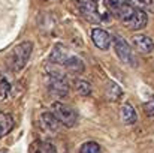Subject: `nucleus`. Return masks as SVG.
Returning a JSON list of instances; mask_svg holds the SVG:
<instances>
[{
	"label": "nucleus",
	"instance_id": "1",
	"mask_svg": "<svg viewBox=\"0 0 154 153\" xmlns=\"http://www.w3.org/2000/svg\"><path fill=\"white\" fill-rule=\"evenodd\" d=\"M118 20L123 21V24L129 29V30H142L147 23H148V17H147V12L144 9H139V8H133L130 5H127L126 2H123L121 8L118 9L117 15H115Z\"/></svg>",
	"mask_w": 154,
	"mask_h": 153
},
{
	"label": "nucleus",
	"instance_id": "2",
	"mask_svg": "<svg viewBox=\"0 0 154 153\" xmlns=\"http://www.w3.org/2000/svg\"><path fill=\"white\" fill-rule=\"evenodd\" d=\"M32 51H33V44L30 41H24V42L18 44L15 48H12V51L8 56L9 69L14 71V72L21 71L27 65V62H29V59L32 56Z\"/></svg>",
	"mask_w": 154,
	"mask_h": 153
},
{
	"label": "nucleus",
	"instance_id": "3",
	"mask_svg": "<svg viewBox=\"0 0 154 153\" xmlns=\"http://www.w3.org/2000/svg\"><path fill=\"white\" fill-rule=\"evenodd\" d=\"M52 113L60 120V123L64 125L66 128H73L78 123V114H76V111L72 107H69V105H66L63 102H55L52 105Z\"/></svg>",
	"mask_w": 154,
	"mask_h": 153
},
{
	"label": "nucleus",
	"instance_id": "4",
	"mask_svg": "<svg viewBox=\"0 0 154 153\" xmlns=\"http://www.w3.org/2000/svg\"><path fill=\"white\" fill-rule=\"evenodd\" d=\"M114 50L115 54L118 56V59L126 63V65H130V66H136V57L133 56V51L130 48V45L120 36H115L114 38Z\"/></svg>",
	"mask_w": 154,
	"mask_h": 153
},
{
	"label": "nucleus",
	"instance_id": "5",
	"mask_svg": "<svg viewBox=\"0 0 154 153\" xmlns=\"http://www.w3.org/2000/svg\"><path fill=\"white\" fill-rule=\"evenodd\" d=\"M79 11L82 17L90 23H99L102 20V14L99 12L97 0H78Z\"/></svg>",
	"mask_w": 154,
	"mask_h": 153
},
{
	"label": "nucleus",
	"instance_id": "6",
	"mask_svg": "<svg viewBox=\"0 0 154 153\" xmlns=\"http://www.w3.org/2000/svg\"><path fill=\"white\" fill-rule=\"evenodd\" d=\"M91 39H93L94 45H96L99 50H102V51L109 50L111 42H112L111 35H109L106 30L99 29V27H96V29H93V30H91Z\"/></svg>",
	"mask_w": 154,
	"mask_h": 153
},
{
	"label": "nucleus",
	"instance_id": "7",
	"mask_svg": "<svg viewBox=\"0 0 154 153\" xmlns=\"http://www.w3.org/2000/svg\"><path fill=\"white\" fill-rule=\"evenodd\" d=\"M48 90H50V93L54 95V96L63 98V96H67V93H69V86H67L66 80L50 78V81H48Z\"/></svg>",
	"mask_w": 154,
	"mask_h": 153
},
{
	"label": "nucleus",
	"instance_id": "8",
	"mask_svg": "<svg viewBox=\"0 0 154 153\" xmlns=\"http://www.w3.org/2000/svg\"><path fill=\"white\" fill-rule=\"evenodd\" d=\"M133 47L142 54H150L154 50V42L150 36L136 35V36H133Z\"/></svg>",
	"mask_w": 154,
	"mask_h": 153
},
{
	"label": "nucleus",
	"instance_id": "9",
	"mask_svg": "<svg viewBox=\"0 0 154 153\" xmlns=\"http://www.w3.org/2000/svg\"><path fill=\"white\" fill-rule=\"evenodd\" d=\"M41 125L48 132H57L58 128H60V120L55 117L54 113L47 111V113H42L41 114Z\"/></svg>",
	"mask_w": 154,
	"mask_h": 153
},
{
	"label": "nucleus",
	"instance_id": "10",
	"mask_svg": "<svg viewBox=\"0 0 154 153\" xmlns=\"http://www.w3.org/2000/svg\"><path fill=\"white\" fill-rule=\"evenodd\" d=\"M64 65H60V63H55V62H48L45 65V69L50 75V78H57V80H66V68H63Z\"/></svg>",
	"mask_w": 154,
	"mask_h": 153
},
{
	"label": "nucleus",
	"instance_id": "11",
	"mask_svg": "<svg viewBox=\"0 0 154 153\" xmlns=\"http://www.w3.org/2000/svg\"><path fill=\"white\" fill-rule=\"evenodd\" d=\"M121 120H123L126 125H133V123H136V120H138V114H136L135 108H133L129 102H126V104L121 107Z\"/></svg>",
	"mask_w": 154,
	"mask_h": 153
},
{
	"label": "nucleus",
	"instance_id": "12",
	"mask_svg": "<svg viewBox=\"0 0 154 153\" xmlns=\"http://www.w3.org/2000/svg\"><path fill=\"white\" fill-rule=\"evenodd\" d=\"M64 68L69 72H73V74H82L84 72V63L76 56H69V59L64 63Z\"/></svg>",
	"mask_w": 154,
	"mask_h": 153
},
{
	"label": "nucleus",
	"instance_id": "13",
	"mask_svg": "<svg viewBox=\"0 0 154 153\" xmlns=\"http://www.w3.org/2000/svg\"><path fill=\"white\" fill-rule=\"evenodd\" d=\"M14 128V119L8 113H0V138L8 135Z\"/></svg>",
	"mask_w": 154,
	"mask_h": 153
},
{
	"label": "nucleus",
	"instance_id": "14",
	"mask_svg": "<svg viewBox=\"0 0 154 153\" xmlns=\"http://www.w3.org/2000/svg\"><path fill=\"white\" fill-rule=\"evenodd\" d=\"M121 96H123V90H121V87H120L117 83L109 81V83L106 84V98H108L109 101L115 102V101H118Z\"/></svg>",
	"mask_w": 154,
	"mask_h": 153
},
{
	"label": "nucleus",
	"instance_id": "15",
	"mask_svg": "<svg viewBox=\"0 0 154 153\" xmlns=\"http://www.w3.org/2000/svg\"><path fill=\"white\" fill-rule=\"evenodd\" d=\"M75 90L79 96H90L91 95V86L85 80H75Z\"/></svg>",
	"mask_w": 154,
	"mask_h": 153
},
{
	"label": "nucleus",
	"instance_id": "16",
	"mask_svg": "<svg viewBox=\"0 0 154 153\" xmlns=\"http://www.w3.org/2000/svg\"><path fill=\"white\" fill-rule=\"evenodd\" d=\"M127 5L133 6V8H139V9H150L153 8V0H123Z\"/></svg>",
	"mask_w": 154,
	"mask_h": 153
},
{
	"label": "nucleus",
	"instance_id": "17",
	"mask_svg": "<svg viewBox=\"0 0 154 153\" xmlns=\"http://www.w3.org/2000/svg\"><path fill=\"white\" fill-rule=\"evenodd\" d=\"M79 153H100V146L94 141H87L81 146Z\"/></svg>",
	"mask_w": 154,
	"mask_h": 153
},
{
	"label": "nucleus",
	"instance_id": "18",
	"mask_svg": "<svg viewBox=\"0 0 154 153\" xmlns=\"http://www.w3.org/2000/svg\"><path fill=\"white\" fill-rule=\"evenodd\" d=\"M9 92H11V84H9L8 78H6L5 75L0 74V99L8 98Z\"/></svg>",
	"mask_w": 154,
	"mask_h": 153
},
{
	"label": "nucleus",
	"instance_id": "19",
	"mask_svg": "<svg viewBox=\"0 0 154 153\" xmlns=\"http://www.w3.org/2000/svg\"><path fill=\"white\" fill-rule=\"evenodd\" d=\"M144 113L148 117H154V96H150L144 104Z\"/></svg>",
	"mask_w": 154,
	"mask_h": 153
},
{
	"label": "nucleus",
	"instance_id": "20",
	"mask_svg": "<svg viewBox=\"0 0 154 153\" xmlns=\"http://www.w3.org/2000/svg\"><path fill=\"white\" fill-rule=\"evenodd\" d=\"M36 153H55V149L48 143H42L39 146V149L36 150Z\"/></svg>",
	"mask_w": 154,
	"mask_h": 153
}]
</instances>
